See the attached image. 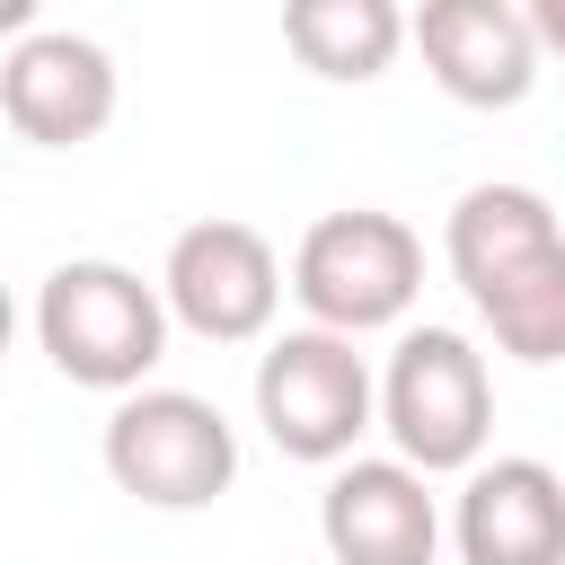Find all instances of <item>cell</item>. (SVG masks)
<instances>
[{"mask_svg":"<svg viewBox=\"0 0 565 565\" xmlns=\"http://www.w3.org/2000/svg\"><path fill=\"white\" fill-rule=\"evenodd\" d=\"M441 256L512 362H565V221L539 185H468L441 221Z\"/></svg>","mask_w":565,"mask_h":565,"instance_id":"obj_1","label":"cell"},{"mask_svg":"<svg viewBox=\"0 0 565 565\" xmlns=\"http://www.w3.org/2000/svg\"><path fill=\"white\" fill-rule=\"evenodd\" d=\"M168 291L141 282L132 265L115 256H71L35 282V344L44 362L71 380V388H97V397H124V388H150L159 353H168Z\"/></svg>","mask_w":565,"mask_h":565,"instance_id":"obj_2","label":"cell"},{"mask_svg":"<svg viewBox=\"0 0 565 565\" xmlns=\"http://www.w3.org/2000/svg\"><path fill=\"white\" fill-rule=\"evenodd\" d=\"M256 424L282 459L300 468H335L362 450V433L380 424V380L362 362V335L344 327H291L256 353Z\"/></svg>","mask_w":565,"mask_h":565,"instance_id":"obj_3","label":"cell"},{"mask_svg":"<svg viewBox=\"0 0 565 565\" xmlns=\"http://www.w3.org/2000/svg\"><path fill=\"white\" fill-rule=\"evenodd\" d=\"M106 477L150 512H203L238 486V424L194 388H124L97 433Z\"/></svg>","mask_w":565,"mask_h":565,"instance_id":"obj_4","label":"cell"},{"mask_svg":"<svg viewBox=\"0 0 565 565\" xmlns=\"http://www.w3.org/2000/svg\"><path fill=\"white\" fill-rule=\"evenodd\" d=\"M380 433L424 477H468L494 433V380L486 353L459 327H406L380 371Z\"/></svg>","mask_w":565,"mask_h":565,"instance_id":"obj_5","label":"cell"},{"mask_svg":"<svg viewBox=\"0 0 565 565\" xmlns=\"http://www.w3.org/2000/svg\"><path fill=\"white\" fill-rule=\"evenodd\" d=\"M424 291V238L397 221V212H318L291 247V300L318 318V327H344V335H380V327H406Z\"/></svg>","mask_w":565,"mask_h":565,"instance_id":"obj_6","label":"cell"},{"mask_svg":"<svg viewBox=\"0 0 565 565\" xmlns=\"http://www.w3.org/2000/svg\"><path fill=\"white\" fill-rule=\"evenodd\" d=\"M159 291L177 309L185 335L203 344H256L282 309V256L256 221H194L168 238V265H159Z\"/></svg>","mask_w":565,"mask_h":565,"instance_id":"obj_7","label":"cell"},{"mask_svg":"<svg viewBox=\"0 0 565 565\" xmlns=\"http://www.w3.org/2000/svg\"><path fill=\"white\" fill-rule=\"evenodd\" d=\"M115 97H124V79H115V53H106L97 35L26 26V35H9V53H0V115H9V132L35 141V150H79V141H97V132L115 124Z\"/></svg>","mask_w":565,"mask_h":565,"instance_id":"obj_8","label":"cell"},{"mask_svg":"<svg viewBox=\"0 0 565 565\" xmlns=\"http://www.w3.org/2000/svg\"><path fill=\"white\" fill-rule=\"evenodd\" d=\"M318 539L335 565H433L441 556V503L415 459H335L318 494Z\"/></svg>","mask_w":565,"mask_h":565,"instance_id":"obj_9","label":"cell"},{"mask_svg":"<svg viewBox=\"0 0 565 565\" xmlns=\"http://www.w3.org/2000/svg\"><path fill=\"white\" fill-rule=\"evenodd\" d=\"M415 53L433 71L441 97L494 115V106H521L539 88V26L521 0H415Z\"/></svg>","mask_w":565,"mask_h":565,"instance_id":"obj_10","label":"cell"},{"mask_svg":"<svg viewBox=\"0 0 565 565\" xmlns=\"http://www.w3.org/2000/svg\"><path fill=\"white\" fill-rule=\"evenodd\" d=\"M459 565H565V477L530 450L477 459L450 503Z\"/></svg>","mask_w":565,"mask_h":565,"instance_id":"obj_11","label":"cell"},{"mask_svg":"<svg viewBox=\"0 0 565 565\" xmlns=\"http://www.w3.org/2000/svg\"><path fill=\"white\" fill-rule=\"evenodd\" d=\"M282 44L300 71L362 88L415 44V9L406 0H282Z\"/></svg>","mask_w":565,"mask_h":565,"instance_id":"obj_12","label":"cell"},{"mask_svg":"<svg viewBox=\"0 0 565 565\" xmlns=\"http://www.w3.org/2000/svg\"><path fill=\"white\" fill-rule=\"evenodd\" d=\"M521 9H530V26H539L547 62H565V0H521Z\"/></svg>","mask_w":565,"mask_h":565,"instance_id":"obj_13","label":"cell"},{"mask_svg":"<svg viewBox=\"0 0 565 565\" xmlns=\"http://www.w3.org/2000/svg\"><path fill=\"white\" fill-rule=\"evenodd\" d=\"M35 9H44V0H0V26H9V35H26V26H35Z\"/></svg>","mask_w":565,"mask_h":565,"instance_id":"obj_14","label":"cell"}]
</instances>
